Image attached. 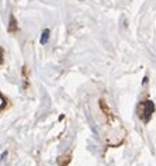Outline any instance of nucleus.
<instances>
[{
	"instance_id": "1",
	"label": "nucleus",
	"mask_w": 156,
	"mask_h": 166,
	"mask_svg": "<svg viewBox=\"0 0 156 166\" xmlns=\"http://www.w3.org/2000/svg\"><path fill=\"white\" fill-rule=\"evenodd\" d=\"M138 111H139V117H141L145 123H148L149 118H150V115H152L153 111H155V104H153V101L146 100V101H144V103L139 104Z\"/></svg>"
},
{
	"instance_id": "2",
	"label": "nucleus",
	"mask_w": 156,
	"mask_h": 166,
	"mask_svg": "<svg viewBox=\"0 0 156 166\" xmlns=\"http://www.w3.org/2000/svg\"><path fill=\"white\" fill-rule=\"evenodd\" d=\"M9 33H12V34H14V33H17L18 31V23H17V20H16V17L14 16H10V23H9Z\"/></svg>"
},
{
	"instance_id": "3",
	"label": "nucleus",
	"mask_w": 156,
	"mask_h": 166,
	"mask_svg": "<svg viewBox=\"0 0 156 166\" xmlns=\"http://www.w3.org/2000/svg\"><path fill=\"white\" fill-rule=\"evenodd\" d=\"M71 160H72L71 155H65V156H59V158H58V165H59V166H68Z\"/></svg>"
},
{
	"instance_id": "4",
	"label": "nucleus",
	"mask_w": 156,
	"mask_h": 166,
	"mask_svg": "<svg viewBox=\"0 0 156 166\" xmlns=\"http://www.w3.org/2000/svg\"><path fill=\"white\" fill-rule=\"evenodd\" d=\"M48 38H49V30L45 28V30L42 31V34H41V39H40L41 45H45L46 42H48Z\"/></svg>"
},
{
	"instance_id": "5",
	"label": "nucleus",
	"mask_w": 156,
	"mask_h": 166,
	"mask_svg": "<svg viewBox=\"0 0 156 166\" xmlns=\"http://www.w3.org/2000/svg\"><path fill=\"white\" fill-rule=\"evenodd\" d=\"M6 107H7V98L2 94V92H0V110H4Z\"/></svg>"
},
{
	"instance_id": "6",
	"label": "nucleus",
	"mask_w": 156,
	"mask_h": 166,
	"mask_svg": "<svg viewBox=\"0 0 156 166\" xmlns=\"http://www.w3.org/2000/svg\"><path fill=\"white\" fill-rule=\"evenodd\" d=\"M4 62V51L3 48H0V65H3Z\"/></svg>"
}]
</instances>
